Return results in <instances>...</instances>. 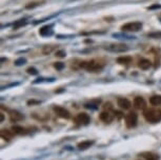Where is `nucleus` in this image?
<instances>
[{
  "mask_svg": "<svg viewBox=\"0 0 161 160\" xmlns=\"http://www.w3.org/2000/svg\"><path fill=\"white\" fill-rule=\"evenodd\" d=\"M54 67H55L56 70L61 71V70H63V68H64V63L63 62H55Z\"/></svg>",
  "mask_w": 161,
  "mask_h": 160,
  "instance_id": "obj_21",
  "label": "nucleus"
},
{
  "mask_svg": "<svg viewBox=\"0 0 161 160\" xmlns=\"http://www.w3.org/2000/svg\"><path fill=\"white\" fill-rule=\"evenodd\" d=\"M14 134L15 133L13 131H10V130H6V129L1 130V132H0V136L3 139H5V140H11L14 137Z\"/></svg>",
  "mask_w": 161,
  "mask_h": 160,
  "instance_id": "obj_13",
  "label": "nucleus"
},
{
  "mask_svg": "<svg viewBox=\"0 0 161 160\" xmlns=\"http://www.w3.org/2000/svg\"><path fill=\"white\" fill-rule=\"evenodd\" d=\"M43 2L44 1H33V2H31V3L26 4L25 9H27V10H30V9H34V8H36V6L40 5V4L43 3Z\"/></svg>",
  "mask_w": 161,
  "mask_h": 160,
  "instance_id": "obj_20",
  "label": "nucleus"
},
{
  "mask_svg": "<svg viewBox=\"0 0 161 160\" xmlns=\"http://www.w3.org/2000/svg\"><path fill=\"white\" fill-rule=\"evenodd\" d=\"M39 34L43 37H47V36L53 35V26H44L39 30Z\"/></svg>",
  "mask_w": 161,
  "mask_h": 160,
  "instance_id": "obj_11",
  "label": "nucleus"
},
{
  "mask_svg": "<svg viewBox=\"0 0 161 160\" xmlns=\"http://www.w3.org/2000/svg\"><path fill=\"white\" fill-rule=\"evenodd\" d=\"M107 50L111 52H116V53H122V52H126L128 47L125 44H119V43H114V44H110L105 47Z\"/></svg>",
  "mask_w": 161,
  "mask_h": 160,
  "instance_id": "obj_5",
  "label": "nucleus"
},
{
  "mask_svg": "<svg viewBox=\"0 0 161 160\" xmlns=\"http://www.w3.org/2000/svg\"><path fill=\"white\" fill-rule=\"evenodd\" d=\"M93 143H94V141L86 140V141H82V142L78 143L77 147H78V148H79V150L83 151V150H86V148H91V145H93Z\"/></svg>",
  "mask_w": 161,
  "mask_h": 160,
  "instance_id": "obj_16",
  "label": "nucleus"
},
{
  "mask_svg": "<svg viewBox=\"0 0 161 160\" xmlns=\"http://www.w3.org/2000/svg\"><path fill=\"white\" fill-rule=\"evenodd\" d=\"M117 62L119 64H122V65H126L128 63L132 62V57H128V56H123V57H119L117 59Z\"/></svg>",
  "mask_w": 161,
  "mask_h": 160,
  "instance_id": "obj_18",
  "label": "nucleus"
},
{
  "mask_svg": "<svg viewBox=\"0 0 161 160\" xmlns=\"http://www.w3.org/2000/svg\"><path fill=\"white\" fill-rule=\"evenodd\" d=\"M152 65V62L149 60V59H141L138 62V67H139L141 70H149Z\"/></svg>",
  "mask_w": 161,
  "mask_h": 160,
  "instance_id": "obj_14",
  "label": "nucleus"
},
{
  "mask_svg": "<svg viewBox=\"0 0 161 160\" xmlns=\"http://www.w3.org/2000/svg\"><path fill=\"white\" fill-rule=\"evenodd\" d=\"M149 37H151V38H161V32H156V33H151V34H149Z\"/></svg>",
  "mask_w": 161,
  "mask_h": 160,
  "instance_id": "obj_23",
  "label": "nucleus"
},
{
  "mask_svg": "<svg viewBox=\"0 0 161 160\" xmlns=\"http://www.w3.org/2000/svg\"><path fill=\"white\" fill-rule=\"evenodd\" d=\"M134 106L137 110H145V106H146L145 100L142 97H136L134 99Z\"/></svg>",
  "mask_w": 161,
  "mask_h": 160,
  "instance_id": "obj_10",
  "label": "nucleus"
},
{
  "mask_svg": "<svg viewBox=\"0 0 161 160\" xmlns=\"http://www.w3.org/2000/svg\"><path fill=\"white\" fill-rule=\"evenodd\" d=\"M142 156L144 157L146 160H159L160 157L158 156L155 153H151V152H146V153H142Z\"/></svg>",
  "mask_w": 161,
  "mask_h": 160,
  "instance_id": "obj_17",
  "label": "nucleus"
},
{
  "mask_svg": "<svg viewBox=\"0 0 161 160\" xmlns=\"http://www.w3.org/2000/svg\"><path fill=\"white\" fill-rule=\"evenodd\" d=\"M89 120H91L89 119V116L87 115L86 113H79L77 115V117H76V121H77V122L81 123V124H84V125L89 124Z\"/></svg>",
  "mask_w": 161,
  "mask_h": 160,
  "instance_id": "obj_7",
  "label": "nucleus"
},
{
  "mask_svg": "<svg viewBox=\"0 0 161 160\" xmlns=\"http://www.w3.org/2000/svg\"><path fill=\"white\" fill-rule=\"evenodd\" d=\"M52 50H53L52 47H44V49H43V53H44V54H49V53H51V52H52Z\"/></svg>",
  "mask_w": 161,
  "mask_h": 160,
  "instance_id": "obj_27",
  "label": "nucleus"
},
{
  "mask_svg": "<svg viewBox=\"0 0 161 160\" xmlns=\"http://www.w3.org/2000/svg\"><path fill=\"white\" fill-rule=\"evenodd\" d=\"M149 103L154 106H161V96L160 95H154L149 98Z\"/></svg>",
  "mask_w": 161,
  "mask_h": 160,
  "instance_id": "obj_15",
  "label": "nucleus"
},
{
  "mask_svg": "<svg viewBox=\"0 0 161 160\" xmlns=\"http://www.w3.org/2000/svg\"><path fill=\"white\" fill-rule=\"evenodd\" d=\"M39 103H40V101H37V100H29L27 101L29 106H31V104H39Z\"/></svg>",
  "mask_w": 161,
  "mask_h": 160,
  "instance_id": "obj_29",
  "label": "nucleus"
},
{
  "mask_svg": "<svg viewBox=\"0 0 161 160\" xmlns=\"http://www.w3.org/2000/svg\"><path fill=\"white\" fill-rule=\"evenodd\" d=\"M143 116L145 120L149 121V122H159L161 120V111L156 109H145L143 111Z\"/></svg>",
  "mask_w": 161,
  "mask_h": 160,
  "instance_id": "obj_2",
  "label": "nucleus"
},
{
  "mask_svg": "<svg viewBox=\"0 0 161 160\" xmlns=\"http://www.w3.org/2000/svg\"><path fill=\"white\" fill-rule=\"evenodd\" d=\"M29 74H31V75H37L38 74V71L36 70L35 68H27V71H26Z\"/></svg>",
  "mask_w": 161,
  "mask_h": 160,
  "instance_id": "obj_24",
  "label": "nucleus"
},
{
  "mask_svg": "<svg viewBox=\"0 0 161 160\" xmlns=\"http://www.w3.org/2000/svg\"><path fill=\"white\" fill-rule=\"evenodd\" d=\"M141 29H142V23L139 21L128 22V23H125L121 26V30L123 32H138Z\"/></svg>",
  "mask_w": 161,
  "mask_h": 160,
  "instance_id": "obj_3",
  "label": "nucleus"
},
{
  "mask_svg": "<svg viewBox=\"0 0 161 160\" xmlns=\"http://www.w3.org/2000/svg\"><path fill=\"white\" fill-rule=\"evenodd\" d=\"M65 52L62 51V50H60V51H57L56 52V56L57 57H60V58H62V57H65Z\"/></svg>",
  "mask_w": 161,
  "mask_h": 160,
  "instance_id": "obj_25",
  "label": "nucleus"
},
{
  "mask_svg": "<svg viewBox=\"0 0 161 160\" xmlns=\"http://www.w3.org/2000/svg\"><path fill=\"white\" fill-rule=\"evenodd\" d=\"M10 120L12 122H17V121H21L23 119V115L18 111H10Z\"/></svg>",
  "mask_w": 161,
  "mask_h": 160,
  "instance_id": "obj_8",
  "label": "nucleus"
},
{
  "mask_svg": "<svg viewBox=\"0 0 161 160\" xmlns=\"http://www.w3.org/2000/svg\"><path fill=\"white\" fill-rule=\"evenodd\" d=\"M117 103H118V106L123 110H128L131 107V106H132L130 100L126 99V98H119Z\"/></svg>",
  "mask_w": 161,
  "mask_h": 160,
  "instance_id": "obj_12",
  "label": "nucleus"
},
{
  "mask_svg": "<svg viewBox=\"0 0 161 160\" xmlns=\"http://www.w3.org/2000/svg\"><path fill=\"white\" fill-rule=\"evenodd\" d=\"M4 120V115L3 114H0V122H3Z\"/></svg>",
  "mask_w": 161,
  "mask_h": 160,
  "instance_id": "obj_30",
  "label": "nucleus"
},
{
  "mask_svg": "<svg viewBox=\"0 0 161 160\" xmlns=\"http://www.w3.org/2000/svg\"><path fill=\"white\" fill-rule=\"evenodd\" d=\"M25 23H26V22H25V20H20L19 22H17V23H16L15 26H14V27H15V29H17V27H19V26H24Z\"/></svg>",
  "mask_w": 161,
  "mask_h": 160,
  "instance_id": "obj_26",
  "label": "nucleus"
},
{
  "mask_svg": "<svg viewBox=\"0 0 161 160\" xmlns=\"http://www.w3.org/2000/svg\"><path fill=\"white\" fill-rule=\"evenodd\" d=\"M80 67L86 68L89 72H93V73H96V72H99L104 67V63L101 62L100 60H96V59H93V60L91 61H83V62H81V64H80Z\"/></svg>",
  "mask_w": 161,
  "mask_h": 160,
  "instance_id": "obj_1",
  "label": "nucleus"
},
{
  "mask_svg": "<svg viewBox=\"0 0 161 160\" xmlns=\"http://www.w3.org/2000/svg\"><path fill=\"white\" fill-rule=\"evenodd\" d=\"M113 109V106H112V103H110V102H107V103H105L104 104V110L105 111H109L110 112V110H112Z\"/></svg>",
  "mask_w": 161,
  "mask_h": 160,
  "instance_id": "obj_28",
  "label": "nucleus"
},
{
  "mask_svg": "<svg viewBox=\"0 0 161 160\" xmlns=\"http://www.w3.org/2000/svg\"><path fill=\"white\" fill-rule=\"evenodd\" d=\"M25 62H26V60H25L24 58H19V59H17V60L15 61V65H17V67H19V65L24 64Z\"/></svg>",
  "mask_w": 161,
  "mask_h": 160,
  "instance_id": "obj_22",
  "label": "nucleus"
},
{
  "mask_svg": "<svg viewBox=\"0 0 161 160\" xmlns=\"http://www.w3.org/2000/svg\"><path fill=\"white\" fill-rule=\"evenodd\" d=\"M12 131L15 134H20V135L26 133V130H25L24 127H19V125H15V127H13Z\"/></svg>",
  "mask_w": 161,
  "mask_h": 160,
  "instance_id": "obj_19",
  "label": "nucleus"
},
{
  "mask_svg": "<svg viewBox=\"0 0 161 160\" xmlns=\"http://www.w3.org/2000/svg\"><path fill=\"white\" fill-rule=\"evenodd\" d=\"M54 112L57 114V116H59L60 118H63V119H68V118H70V112H68V110L64 109V107L54 106Z\"/></svg>",
  "mask_w": 161,
  "mask_h": 160,
  "instance_id": "obj_6",
  "label": "nucleus"
},
{
  "mask_svg": "<svg viewBox=\"0 0 161 160\" xmlns=\"http://www.w3.org/2000/svg\"><path fill=\"white\" fill-rule=\"evenodd\" d=\"M99 118H100V120L103 121V122L110 123V122H112L113 119H114V115H113L112 113H110L109 111H104L100 114Z\"/></svg>",
  "mask_w": 161,
  "mask_h": 160,
  "instance_id": "obj_9",
  "label": "nucleus"
},
{
  "mask_svg": "<svg viewBox=\"0 0 161 160\" xmlns=\"http://www.w3.org/2000/svg\"><path fill=\"white\" fill-rule=\"evenodd\" d=\"M137 121H138V116L135 112H131L126 115L125 117V123H126V127H136L137 124Z\"/></svg>",
  "mask_w": 161,
  "mask_h": 160,
  "instance_id": "obj_4",
  "label": "nucleus"
},
{
  "mask_svg": "<svg viewBox=\"0 0 161 160\" xmlns=\"http://www.w3.org/2000/svg\"><path fill=\"white\" fill-rule=\"evenodd\" d=\"M159 9V8H161V5H158V4H157V5H155V6H151V8H149V10H153V9Z\"/></svg>",
  "mask_w": 161,
  "mask_h": 160,
  "instance_id": "obj_31",
  "label": "nucleus"
}]
</instances>
